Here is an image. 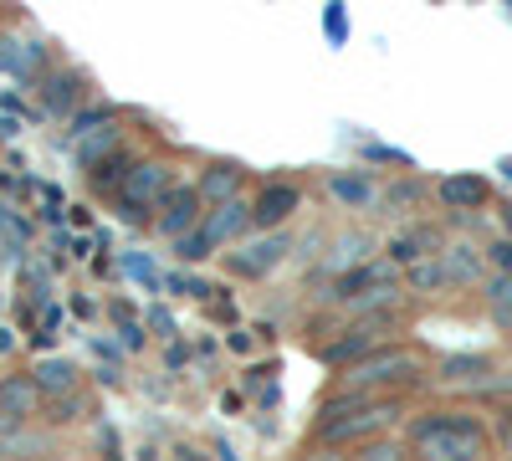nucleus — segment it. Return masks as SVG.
Wrapping results in <instances>:
<instances>
[{
  "mask_svg": "<svg viewBox=\"0 0 512 461\" xmlns=\"http://www.w3.org/2000/svg\"><path fill=\"white\" fill-rule=\"evenodd\" d=\"M425 246H436V231H410V236H395V262H420Z\"/></svg>",
  "mask_w": 512,
  "mask_h": 461,
  "instance_id": "f3484780",
  "label": "nucleus"
},
{
  "mask_svg": "<svg viewBox=\"0 0 512 461\" xmlns=\"http://www.w3.org/2000/svg\"><path fill=\"white\" fill-rule=\"evenodd\" d=\"M98 123H108V108H88V113H77V123H72V134H93Z\"/></svg>",
  "mask_w": 512,
  "mask_h": 461,
  "instance_id": "412c9836",
  "label": "nucleus"
},
{
  "mask_svg": "<svg viewBox=\"0 0 512 461\" xmlns=\"http://www.w3.org/2000/svg\"><path fill=\"white\" fill-rule=\"evenodd\" d=\"M492 318H497V328L512 333V303H492Z\"/></svg>",
  "mask_w": 512,
  "mask_h": 461,
  "instance_id": "393cba45",
  "label": "nucleus"
},
{
  "mask_svg": "<svg viewBox=\"0 0 512 461\" xmlns=\"http://www.w3.org/2000/svg\"><path fill=\"white\" fill-rule=\"evenodd\" d=\"M410 282L415 287H446V272H441V262H415L410 267Z\"/></svg>",
  "mask_w": 512,
  "mask_h": 461,
  "instance_id": "6ab92c4d",
  "label": "nucleus"
},
{
  "mask_svg": "<svg viewBox=\"0 0 512 461\" xmlns=\"http://www.w3.org/2000/svg\"><path fill=\"white\" fill-rule=\"evenodd\" d=\"M390 328H395V308H374V313H359V323H354V328H349L338 344H328V349H323V359H328V364H359L364 354L384 349L379 339H384Z\"/></svg>",
  "mask_w": 512,
  "mask_h": 461,
  "instance_id": "20e7f679",
  "label": "nucleus"
},
{
  "mask_svg": "<svg viewBox=\"0 0 512 461\" xmlns=\"http://www.w3.org/2000/svg\"><path fill=\"white\" fill-rule=\"evenodd\" d=\"M492 262H497V267L512 277V241H497V246H492Z\"/></svg>",
  "mask_w": 512,
  "mask_h": 461,
  "instance_id": "b1692460",
  "label": "nucleus"
},
{
  "mask_svg": "<svg viewBox=\"0 0 512 461\" xmlns=\"http://www.w3.org/2000/svg\"><path fill=\"white\" fill-rule=\"evenodd\" d=\"M31 385H36L41 395H67V390L77 385V369H72L67 359H47V364L31 369Z\"/></svg>",
  "mask_w": 512,
  "mask_h": 461,
  "instance_id": "4468645a",
  "label": "nucleus"
},
{
  "mask_svg": "<svg viewBox=\"0 0 512 461\" xmlns=\"http://www.w3.org/2000/svg\"><path fill=\"white\" fill-rule=\"evenodd\" d=\"M410 456H420V461H482L487 431H482V421L456 415V410L420 415L410 426Z\"/></svg>",
  "mask_w": 512,
  "mask_h": 461,
  "instance_id": "f257e3e1",
  "label": "nucleus"
},
{
  "mask_svg": "<svg viewBox=\"0 0 512 461\" xmlns=\"http://www.w3.org/2000/svg\"><path fill=\"white\" fill-rule=\"evenodd\" d=\"M210 251H216V246H210V241H205L200 231H190V236H180V257H185V262H205V257H210Z\"/></svg>",
  "mask_w": 512,
  "mask_h": 461,
  "instance_id": "aec40b11",
  "label": "nucleus"
},
{
  "mask_svg": "<svg viewBox=\"0 0 512 461\" xmlns=\"http://www.w3.org/2000/svg\"><path fill=\"white\" fill-rule=\"evenodd\" d=\"M502 441H507V451H512V410H507V421H502Z\"/></svg>",
  "mask_w": 512,
  "mask_h": 461,
  "instance_id": "a878e982",
  "label": "nucleus"
},
{
  "mask_svg": "<svg viewBox=\"0 0 512 461\" xmlns=\"http://www.w3.org/2000/svg\"><path fill=\"white\" fill-rule=\"evenodd\" d=\"M400 415L395 400H333L318 421V441L323 446H349V441H369L374 431H384Z\"/></svg>",
  "mask_w": 512,
  "mask_h": 461,
  "instance_id": "f03ea898",
  "label": "nucleus"
},
{
  "mask_svg": "<svg viewBox=\"0 0 512 461\" xmlns=\"http://www.w3.org/2000/svg\"><path fill=\"white\" fill-rule=\"evenodd\" d=\"M390 200H395V205H410V200H420V185H415V180H405V185H395V190H390Z\"/></svg>",
  "mask_w": 512,
  "mask_h": 461,
  "instance_id": "5701e85b",
  "label": "nucleus"
},
{
  "mask_svg": "<svg viewBox=\"0 0 512 461\" xmlns=\"http://www.w3.org/2000/svg\"><path fill=\"white\" fill-rule=\"evenodd\" d=\"M297 200H303V195H297L292 185H272V190L256 195V205H251V221H256V226H277V221H287V216L297 211Z\"/></svg>",
  "mask_w": 512,
  "mask_h": 461,
  "instance_id": "9b49d317",
  "label": "nucleus"
},
{
  "mask_svg": "<svg viewBox=\"0 0 512 461\" xmlns=\"http://www.w3.org/2000/svg\"><path fill=\"white\" fill-rule=\"evenodd\" d=\"M420 374V359L410 349H374L364 354L359 364L344 369L349 390H374V385H400V380H415Z\"/></svg>",
  "mask_w": 512,
  "mask_h": 461,
  "instance_id": "7ed1b4c3",
  "label": "nucleus"
},
{
  "mask_svg": "<svg viewBox=\"0 0 512 461\" xmlns=\"http://www.w3.org/2000/svg\"><path fill=\"white\" fill-rule=\"evenodd\" d=\"M487 303H512V277H492L487 282Z\"/></svg>",
  "mask_w": 512,
  "mask_h": 461,
  "instance_id": "4be33fe9",
  "label": "nucleus"
},
{
  "mask_svg": "<svg viewBox=\"0 0 512 461\" xmlns=\"http://www.w3.org/2000/svg\"><path fill=\"white\" fill-rule=\"evenodd\" d=\"M441 272H446V282H477L482 277V262H477L472 246H451L446 257H441Z\"/></svg>",
  "mask_w": 512,
  "mask_h": 461,
  "instance_id": "2eb2a0df",
  "label": "nucleus"
},
{
  "mask_svg": "<svg viewBox=\"0 0 512 461\" xmlns=\"http://www.w3.org/2000/svg\"><path fill=\"white\" fill-rule=\"evenodd\" d=\"M502 221H507V231H512V205H507V211H502Z\"/></svg>",
  "mask_w": 512,
  "mask_h": 461,
  "instance_id": "bb28decb",
  "label": "nucleus"
},
{
  "mask_svg": "<svg viewBox=\"0 0 512 461\" xmlns=\"http://www.w3.org/2000/svg\"><path fill=\"white\" fill-rule=\"evenodd\" d=\"M349 461H410V451L400 441H364Z\"/></svg>",
  "mask_w": 512,
  "mask_h": 461,
  "instance_id": "a211bd4d",
  "label": "nucleus"
},
{
  "mask_svg": "<svg viewBox=\"0 0 512 461\" xmlns=\"http://www.w3.org/2000/svg\"><path fill=\"white\" fill-rule=\"evenodd\" d=\"M441 200L456 205V211H477L487 200V180L482 175H451V180H441Z\"/></svg>",
  "mask_w": 512,
  "mask_h": 461,
  "instance_id": "ddd939ff",
  "label": "nucleus"
},
{
  "mask_svg": "<svg viewBox=\"0 0 512 461\" xmlns=\"http://www.w3.org/2000/svg\"><path fill=\"white\" fill-rule=\"evenodd\" d=\"M200 221V190H169L159 200V231L164 236H190V226Z\"/></svg>",
  "mask_w": 512,
  "mask_h": 461,
  "instance_id": "1a4fd4ad",
  "label": "nucleus"
},
{
  "mask_svg": "<svg viewBox=\"0 0 512 461\" xmlns=\"http://www.w3.org/2000/svg\"><path fill=\"white\" fill-rule=\"evenodd\" d=\"M287 246H292V241H287L282 231L236 246V251H231V277H262V272H272V267L287 257Z\"/></svg>",
  "mask_w": 512,
  "mask_h": 461,
  "instance_id": "0eeeda50",
  "label": "nucleus"
},
{
  "mask_svg": "<svg viewBox=\"0 0 512 461\" xmlns=\"http://www.w3.org/2000/svg\"><path fill=\"white\" fill-rule=\"evenodd\" d=\"M164 195H169V170L164 164H134L128 180H123V190H118L128 216H144V205H159Z\"/></svg>",
  "mask_w": 512,
  "mask_h": 461,
  "instance_id": "423d86ee",
  "label": "nucleus"
},
{
  "mask_svg": "<svg viewBox=\"0 0 512 461\" xmlns=\"http://www.w3.org/2000/svg\"><path fill=\"white\" fill-rule=\"evenodd\" d=\"M246 221H251V205L231 200V205H216V211L200 221V236H205L210 246H226V241H236V236L246 231Z\"/></svg>",
  "mask_w": 512,
  "mask_h": 461,
  "instance_id": "9d476101",
  "label": "nucleus"
},
{
  "mask_svg": "<svg viewBox=\"0 0 512 461\" xmlns=\"http://www.w3.org/2000/svg\"><path fill=\"white\" fill-rule=\"evenodd\" d=\"M390 292H395V282H390L384 267H354V272H344L333 282V298L338 303H359L364 313H374V303L390 308Z\"/></svg>",
  "mask_w": 512,
  "mask_h": 461,
  "instance_id": "39448f33",
  "label": "nucleus"
},
{
  "mask_svg": "<svg viewBox=\"0 0 512 461\" xmlns=\"http://www.w3.org/2000/svg\"><path fill=\"white\" fill-rule=\"evenodd\" d=\"M241 190V170L236 164H210L205 180H200V205H231Z\"/></svg>",
  "mask_w": 512,
  "mask_h": 461,
  "instance_id": "f8f14e48",
  "label": "nucleus"
},
{
  "mask_svg": "<svg viewBox=\"0 0 512 461\" xmlns=\"http://www.w3.org/2000/svg\"><path fill=\"white\" fill-rule=\"evenodd\" d=\"M36 405H41V390L31 385V374H6V380H0V426L31 421Z\"/></svg>",
  "mask_w": 512,
  "mask_h": 461,
  "instance_id": "6e6552de",
  "label": "nucleus"
},
{
  "mask_svg": "<svg viewBox=\"0 0 512 461\" xmlns=\"http://www.w3.org/2000/svg\"><path fill=\"white\" fill-rule=\"evenodd\" d=\"M328 190L344 200V205H369V200H374V185H369L364 175H333Z\"/></svg>",
  "mask_w": 512,
  "mask_h": 461,
  "instance_id": "dca6fc26",
  "label": "nucleus"
}]
</instances>
